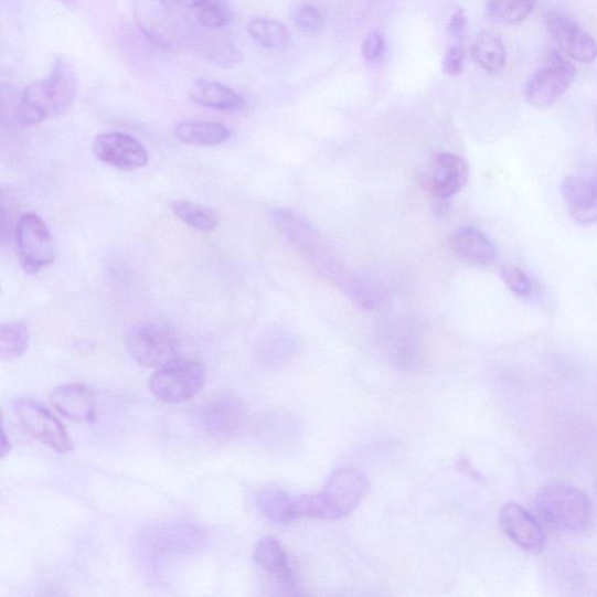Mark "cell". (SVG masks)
<instances>
[{
    "label": "cell",
    "instance_id": "obj_27",
    "mask_svg": "<svg viewBox=\"0 0 597 597\" xmlns=\"http://www.w3.org/2000/svg\"><path fill=\"white\" fill-rule=\"evenodd\" d=\"M539 0H488L489 15L507 25H520L537 7Z\"/></svg>",
    "mask_w": 597,
    "mask_h": 597
},
{
    "label": "cell",
    "instance_id": "obj_17",
    "mask_svg": "<svg viewBox=\"0 0 597 597\" xmlns=\"http://www.w3.org/2000/svg\"><path fill=\"white\" fill-rule=\"evenodd\" d=\"M51 402L60 415L76 423H94L97 419V398L93 390L82 384L56 387Z\"/></svg>",
    "mask_w": 597,
    "mask_h": 597
},
{
    "label": "cell",
    "instance_id": "obj_24",
    "mask_svg": "<svg viewBox=\"0 0 597 597\" xmlns=\"http://www.w3.org/2000/svg\"><path fill=\"white\" fill-rule=\"evenodd\" d=\"M172 212L181 222L201 233H212L220 225V216L213 209L192 201H174Z\"/></svg>",
    "mask_w": 597,
    "mask_h": 597
},
{
    "label": "cell",
    "instance_id": "obj_31",
    "mask_svg": "<svg viewBox=\"0 0 597 597\" xmlns=\"http://www.w3.org/2000/svg\"><path fill=\"white\" fill-rule=\"evenodd\" d=\"M209 57L214 64L222 67H233L241 63L243 54L226 43H215L207 52Z\"/></svg>",
    "mask_w": 597,
    "mask_h": 597
},
{
    "label": "cell",
    "instance_id": "obj_23",
    "mask_svg": "<svg viewBox=\"0 0 597 597\" xmlns=\"http://www.w3.org/2000/svg\"><path fill=\"white\" fill-rule=\"evenodd\" d=\"M473 61L489 75H500L507 66V50L502 39L489 31L480 33L471 46Z\"/></svg>",
    "mask_w": 597,
    "mask_h": 597
},
{
    "label": "cell",
    "instance_id": "obj_32",
    "mask_svg": "<svg viewBox=\"0 0 597 597\" xmlns=\"http://www.w3.org/2000/svg\"><path fill=\"white\" fill-rule=\"evenodd\" d=\"M466 51L463 44H450L444 55L443 71L446 75L456 77L463 73Z\"/></svg>",
    "mask_w": 597,
    "mask_h": 597
},
{
    "label": "cell",
    "instance_id": "obj_19",
    "mask_svg": "<svg viewBox=\"0 0 597 597\" xmlns=\"http://www.w3.org/2000/svg\"><path fill=\"white\" fill-rule=\"evenodd\" d=\"M255 563L287 589H295L296 582L290 562L282 545L274 537H265L254 552Z\"/></svg>",
    "mask_w": 597,
    "mask_h": 597
},
{
    "label": "cell",
    "instance_id": "obj_25",
    "mask_svg": "<svg viewBox=\"0 0 597 597\" xmlns=\"http://www.w3.org/2000/svg\"><path fill=\"white\" fill-rule=\"evenodd\" d=\"M30 345V331L24 321H14L0 327V358L11 362L22 358Z\"/></svg>",
    "mask_w": 597,
    "mask_h": 597
},
{
    "label": "cell",
    "instance_id": "obj_13",
    "mask_svg": "<svg viewBox=\"0 0 597 597\" xmlns=\"http://www.w3.org/2000/svg\"><path fill=\"white\" fill-rule=\"evenodd\" d=\"M95 157L109 167L134 172L147 167L149 154L135 137L121 132L98 135L93 142Z\"/></svg>",
    "mask_w": 597,
    "mask_h": 597
},
{
    "label": "cell",
    "instance_id": "obj_14",
    "mask_svg": "<svg viewBox=\"0 0 597 597\" xmlns=\"http://www.w3.org/2000/svg\"><path fill=\"white\" fill-rule=\"evenodd\" d=\"M201 426L215 438L230 439L239 434L246 422V411L236 397H222L199 412Z\"/></svg>",
    "mask_w": 597,
    "mask_h": 597
},
{
    "label": "cell",
    "instance_id": "obj_21",
    "mask_svg": "<svg viewBox=\"0 0 597 597\" xmlns=\"http://www.w3.org/2000/svg\"><path fill=\"white\" fill-rule=\"evenodd\" d=\"M174 136L188 146L216 147L230 140L231 131L216 121L186 120L174 128Z\"/></svg>",
    "mask_w": 597,
    "mask_h": 597
},
{
    "label": "cell",
    "instance_id": "obj_20",
    "mask_svg": "<svg viewBox=\"0 0 597 597\" xmlns=\"http://www.w3.org/2000/svg\"><path fill=\"white\" fill-rule=\"evenodd\" d=\"M189 95L196 105L220 111H237L245 106L241 94L215 81H196Z\"/></svg>",
    "mask_w": 597,
    "mask_h": 597
},
{
    "label": "cell",
    "instance_id": "obj_11",
    "mask_svg": "<svg viewBox=\"0 0 597 597\" xmlns=\"http://www.w3.org/2000/svg\"><path fill=\"white\" fill-rule=\"evenodd\" d=\"M468 164L458 154L436 153L420 172L423 188L438 200H446L460 192L468 180Z\"/></svg>",
    "mask_w": 597,
    "mask_h": 597
},
{
    "label": "cell",
    "instance_id": "obj_7",
    "mask_svg": "<svg viewBox=\"0 0 597 597\" xmlns=\"http://www.w3.org/2000/svg\"><path fill=\"white\" fill-rule=\"evenodd\" d=\"M15 249L20 264L35 275L54 262V243L46 223L36 214L20 216L15 226Z\"/></svg>",
    "mask_w": 597,
    "mask_h": 597
},
{
    "label": "cell",
    "instance_id": "obj_38",
    "mask_svg": "<svg viewBox=\"0 0 597 597\" xmlns=\"http://www.w3.org/2000/svg\"><path fill=\"white\" fill-rule=\"evenodd\" d=\"M61 3H63L65 7L73 9L75 8L77 0H60Z\"/></svg>",
    "mask_w": 597,
    "mask_h": 597
},
{
    "label": "cell",
    "instance_id": "obj_28",
    "mask_svg": "<svg viewBox=\"0 0 597 597\" xmlns=\"http://www.w3.org/2000/svg\"><path fill=\"white\" fill-rule=\"evenodd\" d=\"M292 20L297 30L306 35H317L323 26V15L313 6L299 7L295 11Z\"/></svg>",
    "mask_w": 597,
    "mask_h": 597
},
{
    "label": "cell",
    "instance_id": "obj_15",
    "mask_svg": "<svg viewBox=\"0 0 597 597\" xmlns=\"http://www.w3.org/2000/svg\"><path fill=\"white\" fill-rule=\"evenodd\" d=\"M502 530L522 550L540 554L545 547V534L532 514L518 503H508L500 514Z\"/></svg>",
    "mask_w": 597,
    "mask_h": 597
},
{
    "label": "cell",
    "instance_id": "obj_10",
    "mask_svg": "<svg viewBox=\"0 0 597 597\" xmlns=\"http://www.w3.org/2000/svg\"><path fill=\"white\" fill-rule=\"evenodd\" d=\"M135 23L151 45L169 51L179 40L177 18L167 0H134Z\"/></svg>",
    "mask_w": 597,
    "mask_h": 597
},
{
    "label": "cell",
    "instance_id": "obj_34",
    "mask_svg": "<svg viewBox=\"0 0 597 597\" xmlns=\"http://www.w3.org/2000/svg\"><path fill=\"white\" fill-rule=\"evenodd\" d=\"M467 25L468 17L463 9H459L452 13L447 28L448 36L451 41L450 44H463Z\"/></svg>",
    "mask_w": 597,
    "mask_h": 597
},
{
    "label": "cell",
    "instance_id": "obj_29",
    "mask_svg": "<svg viewBox=\"0 0 597 597\" xmlns=\"http://www.w3.org/2000/svg\"><path fill=\"white\" fill-rule=\"evenodd\" d=\"M501 278L513 295L527 297L533 292L532 279L518 266L503 265Z\"/></svg>",
    "mask_w": 597,
    "mask_h": 597
},
{
    "label": "cell",
    "instance_id": "obj_33",
    "mask_svg": "<svg viewBox=\"0 0 597 597\" xmlns=\"http://www.w3.org/2000/svg\"><path fill=\"white\" fill-rule=\"evenodd\" d=\"M385 50V39L381 32H373L365 36L362 44V55L367 63L379 60Z\"/></svg>",
    "mask_w": 597,
    "mask_h": 597
},
{
    "label": "cell",
    "instance_id": "obj_36",
    "mask_svg": "<svg viewBox=\"0 0 597 597\" xmlns=\"http://www.w3.org/2000/svg\"><path fill=\"white\" fill-rule=\"evenodd\" d=\"M174 3L189 9H200L211 0H173Z\"/></svg>",
    "mask_w": 597,
    "mask_h": 597
},
{
    "label": "cell",
    "instance_id": "obj_3",
    "mask_svg": "<svg viewBox=\"0 0 597 597\" xmlns=\"http://www.w3.org/2000/svg\"><path fill=\"white\" fill-rule=\"evenodd\" d=\"M369 489V481L360 470H337L321 492L297 498L298 518L332 521L344 519L362 504Z\"/></svg>",
    "mask_w": 597,
    "mask_h": 597
},
{
    "label": "cell",
    "instance_id": "obj_8",
    "mask_svg": "<svg viewBox=\"0 0 597 597\" xmlns=\"http://www.w3.org/2000/svg\"><path fill=\"white\" fill-rule=\"evenodd\" d=\"M576 76L575 67L557 52H553L539 72L529 79L525 99L533 108L554 105L569 89Z\"/></svg>",
    "mask_w": 597,
    "mask_h": 597
},
{
    "label": "cell",
    "instance_id": "obj_9",
    "mask_svg": "<svg viewBox=\"0 0 597 597\" xmlns=\"http://www.w3.org/2000/svg\"><path fill=\"white\" fill-rule=\"evenodd\" d=\"M13 409L28 434L41 444L61 455L74 449L65 426L43 405L30 399H19L13 404Z\"/></svg>",
    "mask_w": 597,
    "mask_h": 597
},
{
    "label": "cell",
    "instance_id": "obj_4",
    "mask_svg": "<svg viewBox=\"0 0 597 597\" xmlns=\"http://www.w3.org/2000/svg\"><path fill=\"white\" fill-rule=\"evenodd\" d=\"M535 508L547 524L564 531L586 530L593 518L591 503L586 493L562 482L544 487L535 500Z\"/></svg>",
    "mask_w": 597,
    "mask_h": 597
},
{
    "label": "cell",
    "instance_id": "obj_35",
    "mask_svg": "<svg viewBox=\"0 0 597 597\" xmlns=\"http://www.w3.org/2000/svg\"><path fill=\"white\" fill-rule=\"evenodd\" d=\"M19 100L20 96H17L13 88L7 87L6 85L2 86V111L4 120L8 116H10V118H17Z\"/></svg>",
    "mask_w": 597,
    "mask_h": 597
},
{
    "label": "cell",
    "instance_id": "obj_22",
    "mask_svg": "<svg viewBox=\"0 0 597 597\" xmlns=\"http://www.w3.org/2000/svg\"><path fill=\"white\" fill-rule=\"evenodd\" d=\"M257 505L267 521L286 525L297 520V498L279 488H265L257 497Z\"/></svg>",
    "mask_w": 597,
    "mask_h": 597
},
{
    "label": "cell",
    "instance_id": "obj_12",
    "mask_svg": "<svg viewBox=\"0 0 597 597\" xmlns=\"http://www.w3.org/2000/svg\"><path fill=\"white\" fill-rule=\"evenodd\" d=\"M548 33L569 57L589 65L597 58V41L575 19L559 11L545 17Z\"/></svg>",
    "mask_w": 597,
    "mask_h": 597
},
{
    "label": "cell",
    "instance_id": "obj_6",
    "mask_svg": "<svg viewBox=\"0 0 597 597\" xmlns=\"http://www.w3.org/2000/svg\"><path fill=\"white\" fill-rule=\"evenodd\" d=\"M205 383L204 366L194 360L175 359L160 366L150 380L152 394L167 404L191 401Z\"/></svg>",
    "mask_w": 597,
    "mask_h": 597
},
{
    "label": "cell",
    "instance_id": "obj_1",
    "mask_svg": "<svg viewBox=\"0 0 597 597\" xmlns=\"http://www.w3.org/2000/svg\"><path fill=\"white\" fill-rule=\"evenodd\" d=\"M271 218L278 231L315 270L329 282L338 286L347 296L367 308L375 306V294L341 263L332 246L313 228L310 223L290 211L275 210Z\"/></svg>",
    "mask_w": 597,
    "mask_h": 597
},
{
    "label": "cell",
    "instance_id": "obj_37",
    "mask_svg": "<svg viewBox=\"0 0 597 597\" xmlns=\"http://www.w3.org/2000/svg\"><path fill=\"white\" fill-rule=\"evenodd\" d=\"M10 450H11V444H10V441H8L6 430L3 429V435H2V457L4 458L8 455V452H10Z\"/></svg>",
    "mask_w": 597,
    "mask_h": 597
},
{
    "label": "cell",
    "instance_id": "obj_26",
    "mask_svg": "<svg viewBox=\"0 0 597 597\" xmlns=\"http://www.w3.org/2000/svg\"><path fill=\"white\" fill-rule=\"evenodd\" d=\"M256 43L266 50H279L287 45L290 33L277 20L270 18H254L246 26Z\"/></svg>",
    "mask_w": 597,
    "mask_h": 597
},
{
    "label": "cell",
    "instance_id": "obj_16",
    "mask_svg": "<svg viewBox=\"0 0 597 597\" xmlns=\"http://www.w3.org/2000/svg\"><path fill=\"white\" fill-rule=\"evenodd\" d=\"M561 194L576 223H597V175L566 177L562 182Z\"/></svg>",
    "mask_w": 597,
    "mask_h": 597
},
{
    "label": "cell",
    "instance_id": "obj_5",
    "mask_svg": "<svg viewBox=\"0 0 597 597\" xmlns=\"http://www.w3.org/2000/svg\"><path fill=\"white\" fill-rule=\"evenodd\" d=\"M131 358L141 366L160 367L177 359L178 339L173 329L161 321L134 326L127 334Z\"/></svg>",
    "mask_w": 597,
    "mask_h": 597
},
{
    "label": "cell",
    "instance_id": "obj_30",
    "mask_svg": "<svg viewBox=\"0 0 597 597\" xmlns=\"http://www.w3.org/2000/svg\"><path fill=\"white\" fill-rule=\"evenodd\" d=\"M199 24L209 30H220L230 22V15L220 3L204 4L198 11Z\"/></svg>",
    "mask_w": 597,
    "mask_h": 597
},
{
    "label": "cell",
    "instance_id": "obj_18",
    "mask_svg": "<svg viewBox=\"0 0 597 597\" xmlns=\"http://www.w3.org/2000/svg\"><path fill=\"white\" fill-rule=\"evenodd\" d=\"M447 245L452 254L473 265H490L498 255L495 245L476 228H465L451 235Z\"/></svg>",
    "mask_w": 597,
    "mask_h": 597
},
{
    "label": "cell",
    "instance_id": "obj_2",
    "mask_svg": "<svg viewBox=\"0 0 597 597\" xmlns=\"http://www.w3.org/2000/svg\"><path fill=\"white\" fill-rule=\"evenodd\" d=\"M76 93L74 73L65 60L57 57L50 75L20 95L17 120L24 127H33L63 115L73 106Z\"/></svg>",
    "mask_w": 597,
    "mask_h": 597
}]
</instances>
